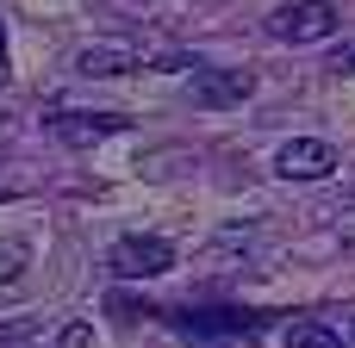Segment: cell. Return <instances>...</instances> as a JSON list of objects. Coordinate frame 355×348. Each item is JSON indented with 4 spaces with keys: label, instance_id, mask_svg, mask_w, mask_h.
<instances>
[{
    "label": "cell",
    "instance_id": "cell-12",
    "mask_svg": "<svg viewBox=\"0 0 355 348\" xmlns=\"http://www.w3.org/2000/svg\"><path fill=\"white\" fill-rule=\"evenodd\" d=\"M349 342H355V324H349Z\"/></svg>",
    "mask_w": 355,
    "mask_h": 348
},
{
    "label": "cell",
    "instance_id": "cell-1",
    "mask_svg": "<svg viewBox=\"0 0 355 348\" xmlns=\"http://www.w3.org/2000/svg\"><path fill=\"white\" fill-rule=\"evenodd\" d=\"M331 31H337V6H324V0H293V6L268 12V37L275 44H324Z\"/></svg>",
    "mask_w": 355,
    "mask_h": 348
},
{
    "label": "cell",
    "instance_id": "cell-4",
    "mask_svg": "<svg viewBox=\"0 0 355 348\" xmlns=\"http://www.w3.org/2000/svg\"><path fill=\"white\" fill-rule=\"evenodd\" d=\"M187 93H193L200 106H237V100L256 93V75H250V68H212V62H193Z\"/></svg>",
    "mask_w": 355,
    "mask_h": 348
},
{
    "label": "cell",
    "instance_id": "cell-6",
    "mask_svg": "<svg viewBox=\"0 0 355 348\" xmlns=\"http://www.w3.org/2000/svg\"><path fill=\"white\" fill-rule=\"evenodd\" d=\"M150 56H137L131 44H87L75 56V75H125V68H144Z\"/></svg>",
    "mask_w": 355,
    "mask_h": 348
},
{
    "label": "cell",
    "instance_id": "cell-11",
    "mask_svg": "<svg viewBox=\"0 0 355 348\" xmlns=\"http://www.w3.org/2000/svg\"><path fill=\"white\" fill-rule=\"evenodd\" d=\"M6 68H12V62H6V25H0V81H6Z\"/></svg>",
    "mask_w": 355,
    "mask_h": 348
},
{
    "label": "cell",
    "instance_id": "cell-3",
    "mask_svg": "<svg viewBox=\"0 0 355 348\" xmlns=\"http://www.w3.org/2000/svg\"><path fill=\"white\" fill-rule=\"evenodd\" d=\"M275 174L281 181H331L337 174V149L324 137H293L275 149Z\"/></svg>",
    "mask_w": 355,
    "mask_h": 348
},
{
    "label": "cell",
    "instance_id": "cell-5",
    "mask_svg": "<svg viewBox=\"0 0 355 348\" xmlns=\"http://www.w3.org/2000/svg\"><path fill=\"white\" fill-rule=\"evenodd\" d=\"M44 125H50V137H56V143H69V149H87V143H100V137L131 131V118H125V112H50Z\"/></svg>",
    "mask_w": 355,
    "mask_h": 348
},
{
    "label": "cell",
    "instance_id": "cell-9",
    "mask_svg": "<svg viewBox=\"0 0 355 348\" xmlns=\"http://www.w3.org/2000/svg\"><path fill=\"white\" fill-rule=\"evenodd\" d=\"M331 75H355V44H337L331 50Z\"/></svg>",
    "mask_w": 355,
    "mask_h": 348
},
{
    "label": "cell",
    "instance_id": "cell-7",
    "mask_svg": "<svg viewBox=\"0 0 355 348\" xmlns=\"http://www.w3.org/2000/svg\"><path fill=\"white\" fill-rule=\"evenodd\" d=\"M287 348H343V336L331 324H293L287 330Z\"/></svg>",
    "mask_w": 355,
    "mask_h": 348
},
{
    "label": "cell",
    "instance_id": "cell-2",
    "mask_svg": "<svg viewBox=\"0 0 355 348\" xmlns=\"http://www.w3.org/2000/svg\"><path fill=\"white\" fill-rule=\"evenodd\" d=\"M168 268H175V243H168V237L131 230V237L112 243V274H119V280H156V274H168Z\"/></svg>",
    "mask_w": 355,
    "mask_h": 348
},
{
    "label": "cell",
    "instance_id": "cell-8",
    "mask_svg": "<svg viewBox=\"0 0 355 348\" xmlns=\"http://www.w3.org/2000/svg\"><path fill=\"white\" fill-rule=\"evenodd\" d=\"M19 268H25V249H19V243H0V286L19 280Z\"/></svg>",
    "mask_w": 355,
    "mask_h": 348
},
{
    "label": "cell",
    "instance_id": "cell-10",
    "mask_svg": "<svg viewBox=\"0 0 355 348\" xmlns=\"http://www.w3.org/2000/svg\"><path fill=\"white\" fill-rule=\"evenodd\" d=\"M56 348H94V336H87V324H69V330L56 336Z\"/></svg>",
    "mask_w": 355,
    "mask_h": 348
}]
</instances>
